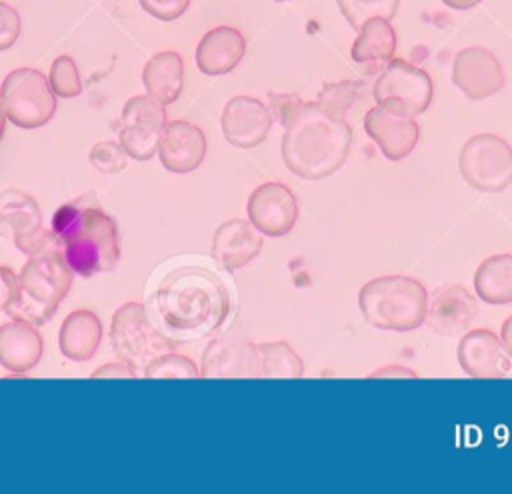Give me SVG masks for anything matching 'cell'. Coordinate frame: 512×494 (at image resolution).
Masks as SVG:
<instances>
[{"label": "cell", "mask_w": 512, "mask_h": 494, "mask_svg": "<svg viewBox=\"0 0 512 494\" xmlns=\"http://www.w3.org/2000/svg\"><path fill=\"white\" fill-rule=\"evenodd\" d=\"M156 328L174 344L216 332L230 312L228 288L212 272L180 268L170 272L152 296Z\"/></svg>", "instance_id": "6da1fadb"}, {"label": "cell", "mask_w": 512, "mask_h": 494, "mask_svg": "<svg viewBox=\"0 0 512 494\" xmlns=\"http://www.w3.org/2000/svg\"><path fill=\"white\" fill-rule=\"evenodd\" d=\"M282 160L304 180H322L338 172L350 152L352 128L316 102H300L282 122Z\"/></svg>", "instance_id": "7a4b0ae2"}, {"label": "cell", "mask_w": 512, "mask_h": 494, "mask_svg": "<svg viewBox=\"0 0 512 494\" xmlns=\"http://www.w3.org/2000/svg\"><path fill=\"white\" fill-rule=\"evenodd\" d=\"M52 230L60 240V252L72 272L90 278L116 268L120 260L118 226L104 210L64 204L54 212Z\"/></svg>", "instance_id": "3957f363"}, {"label": "cell", "mask_w": 512, "mask_h": 494, "mask_svg": "<svg viewBox=\"0 0 512 494\" xmlns=\"http://www.w3.org/2000/svg\"><path fill=\"white\" fill-rule=\"evenodd\" d=\"M364 320L378 330L410 332L424 324L428 292L412 276L386 274L368 280L358 292Z\"/></svg>", "instance_id": "277c9868"}, {"label": "cell", "mask_w": 512, "mask_h": 494, "mask_svg": "<svg viewBox=\"0 0 512 494\" xmlns=\"http://www.w3.org/2000/svg\"><path fill=\"white\" fill-rule=\"evenodd\" d=\"M70 286L72 270L62 254L30 256L18 274V296L6 314L40 326L54 316Z\"/></svg>", "instance_id": "5b68a950"}, {"label": "cell", "mask_w": 512, "mask_h": 494, "mask_svg": "<svg viewBox=\"0 0 512 494\" xmlns=\"http://www.w3.org/2000/svg\"><path fill=\"white\" fill-rule=\"evenodd\" d=\"M110 344L118 360L134 366L136 370L170 352L176 344L168 340L152 322L148 310L140 302L122 304L110 322Z\"/></svg>", "instance_id": "8992f818"}, {"label": "cell", "mask_w": 512, "mask_h": 494, "mask_svg": "<svg viewBox=\"0 0 512 494\" xmlns=\"http://www.w3.org/2000/svg\"><path fill=\"white\" fill-rule=\"evenodd\" d=\"M6 118L24 130H34L52 120L56 94L48 78L36 68H16L8 72L0 86Z\"/></svg>", "instance_id": "52a82bcc"}, {"label": "cell", "mask_w": 512, "mask_h": 494, "mask_svg": "<svg viewBox=\"0 0 512 494\" xmlns=\"http://www.w3.org/2000/svg\"><path fill=\"white\" fill-rule=\"evenodd\" d=\"M432 92L428 72L402 58H390L386 62L372 90L376 106L404 118L424 114L432 102Z\"/></svg>", "instance_id": "ba28073f"}, {"label": "cell", "mask_w": 512, "mask_h": 494, "mask_svg": "<svg viewBox=\"0 0 512 494\" xmlns=\"http://www.w3.org/2000/svg\"><path fill=\"white\" fill-rule=\"evenodd\" d=\"M466 184L480 192H502L512 184V146L490 132L470 136L458 154Z\"/></svg>", "instance_id": "9c48e42d"}, {"label": "cell", "mask_w": 512, "mask_h": 494, "mask_svg": "<svg viewBox=\"0 0 512 494\" xmlns=\"http://www.w3.org/2000/svg\"><path fill=\"white\" fill-rule=\"evenodd\" d=\"M166 124L164 104L148 94L132 96L126 100L120 112V146L138 162L150 160L158 152Z\"/></svg>", "instance_id": "30bf717a"}, {"label": "cell", "mask_w": 512, "mask_h": 494, "mask_svg": "<svg viewBox=\"0 0 512 494\" xmlns=\"http://www.w3.org/2000/svg\"><path fill=\"white\" fill-rule=\"evenodd\" d=\"M248 222L268 238L286 236L298 220L294 192L282 182L258 184L246 202Z\"/></svg>", "instance_id": "8fae6325"}, {"label": "cell", "mask_w": 512, "mask_h": 494, "mask_svg": "<svg viewBox=\"0 0 512 494\" xmlns=\"http://www.w3.org/2000/svg\"><path fill=\"white\" fill-rule=\"evenodd\" d=\"M200 378H260L256 344L238 330L210 340L202 354Z\"/></svg>", "instance_id": "7c38bea8"}, {"label": "cell", "mask_w": 512, "mask_h": 494, "mask_svg": "<svg viewBox=\"0 0 512 494\" xmlns=\"http://www.w3.org/2000/svg\"><path fill=\"white\" fill-rule=\"evenodd\" d=\"M452 82L470 100H486L498 94L504 84V68L500 60L482 46H466L452 60Z\"/></svg>", "instance_id": "4fadbf2b"}, {"label": "cell", "mask_w": 512, "mask_h": 494, "mask_svg": "<svg viewBox=\"0 0 512 494\" xmlns=\"http://www.w3.org/2000/svg\"><path fill=\"white\" fill-rule=\"evenodd\" d=\"M220 126L228 144L254 148L266 140L272 128V112L258 98L234 96L222 110Z\"/></svg>", "instance_id": "5bb4252c"}, {"label": "cell", "mask_w": 512, "mask_h": 494, "mask_svg": "<svg viewBox=\"0 0 512 494\" xmlns=\"http://www.w3.org/2000/svg\"><path fill=\"white\" fill-rule=\"evenodd\" d=\"M478 304L460 284H446L428 296L426 324L438 336H460L476 318Z\"/></svg>", "instance_id": "9a60e30c"}, {"label": "cell", "mask_w": 512, "mask_h": 494, "mask_svg": "<svg viewBox=\"0 0 512 494\" xmlns=\"http://www.w3.org/2000/svg\"><path fill=\"white\" fill-rule=\"evenodd\" d=\"M456 358L472 378H502L510 372V356L504 352L500 338L488 328L466 330L460 336Z\"/></svg>", "instance_id": "2e32d148"}, {"label": "cell", "mask_w": 512, "mask_h": 494, "mask_svg": "<svg viewBox=\"0 0 512 494\" xmlns=\"http://www.w3.org/2000/svg\"><path fill=\"white\" fill-rule=\"evenodd\" d=\"M156 154L168 172H194L206 156V136L188 120H172L162 132Z\"/></svg>", "instance_id": "e0dca14e"}, {"label": "cell", "mask_w": 512, "mask_h": 494, "mask_svg": "<svg viewBox=\"0 0 512 494\" xmlns=\"http://www.w3.org/2000/svg\"><path fill=\"white\" fill-rule=\"evenodd\" d=\"M364 130L380 148L386 160L398 162L406 158L418 144L420 126L414 118L396 116L380 106H374L364 116Z\"/></svg>", "instance_id": "ac0fdd59"}, {"label": "cell", "mask_w": 512, "mask_h": 494, "mask_svg": "<svg viewBox=\"0 0 512 494\" xmlns=\"http://www.w3.org/2000/svg\"><path fill=\"white\" fill-rule=\"evenodd\" d=\"M262 250V234L242 218L222 222L212 236V256L228 272L248 266Z\"/></svg>", "instance_id": "d6986e66"}, {"label": "cell", "mask_w": 512, "mask_h": 494, "mask_svg": "<svg viewBox=\"0 0 512 494\" xmlns=\"http://www.w3.org/2000/svg\"><path fill=\"white\" fill-rule=\"evenodd\" d=\"M246 40L232 26H216L208 30L196 46V66L206 76H222L232 72L244 58Z\"/></svg>", "instance_id": "ffe728a7"}, {"label": "cell", "mask_w": 512, "mask_h": 494, "mask_svg": "<svg viewBox=\"0 0 512 494\" xmlns=\"http://www.w3.org/2000/svg\"><path fill=\"white\" fill-rule=\"evenodd\" d=\"M42 358V336L34 324L12 320L0 326V366L22 374Z\"/></svg>", "instance_id": "44dd1931"}, {"label": "cell", "mask_w": 512, "mask_h": 494, "mask_svg": "<svg viewBox=\"0 0 512 494\" xmlns=\"http://www.w3.org/2000/svg\"><path fill=\"white\" fill-rule=\"evenodd\" d=\"M102 340V324L96 312L80 308L70 312L58 332V346L64 358L72 362L90 360L100 346Z\"/></svg>", "instance_id": "7402d4cb"}, {"label": "cell", "mask_w": 512, "mask_h": 494, "mask_svg": "<svg viewBox=\"0 0 512 494\" xmlns=\"http://www.w3.org/2000/svg\"><path fill=\"white\" fill-rule=\"evenodd\" d=\"M142 82L146 94L168 106L180 98L184 86L182 56L172 50L154 54L142 68Z\"/></svg>", "instance_id": "603a6c76"}, {"label": "cell", "mask_w": 512, "mask_h": 494, "mask_svg": "<svg viewBox=\"0 0 512 494\" xmlns=\"http://www.w3.org/2000/svg\"><path fill=\"white\" fill-rule=\"evenodd\" d=\"M42 228V212L36 200L20 190L0 192V234L18 242Z\"/></svg>", "instance_id": "cb8c5ba5"}, {"label": "cell", "mask_w": 512, "mask_h": 494, "mask_svg": "<svg viewBox=\"0 0 512 494\" xmlns=\"http://www.w3.org/2000/svg\"><path fill=\"white\" fill-rule=\"evenodd\" d=\"M476 296L492 306L512 302V254L484 258L474 272Z\"/></svg>", "instance_id": "d4e9b609"}, {"label": "cell", "mask_w": 512, "mask_h": 494, "mask_svg": "<svg viewBox=\"0 0 512 494\" xmlns=\"http://www.w3.org/2000/svg\"><path fill=\"white\" fill-rule=\"evenodd\" d=\"M350 56L358 64L388 62L396 52V32L386 18H368L358 30Z\"/></svg>", "instance_id": "484cf974"}, {"label": "cell", "mask_w": 512, "mask_h": 494, "mask_svg": "<svg viewBox=\"0 0 512 494\" xmlns=\"http://www.w3.org/2000/svg\"><path fill=\"white\" fill-rule=\"evenodd\" d=\"M260 358V376L264 378H302V358L286 342L256 344Z\"/></svg>", "instance_id": "4316f807"}, {"label": "cell", "mask_w": 512, "mask_h": 494, "mask_svg": "<svg viewBox=\"0 0 512 494\" xmlns=\"http://www.w3.org/2000/svg\"><path fill=\"white\" fill-rule=\"evenodd\" d=\"M360 90H362V82H358V80L330 82V84L322 86V90L318 92L314 102L328 114H332L336 118H346V112L358 100Z\"/></svg>", "instance_id": "83f0119b"}, {"label": "cell", "mask_w": 512, "mask_h": 494, "mask_svg": "<svg viewBox=\"0 0 512 494\" xmlns=\"http://www.w3.org/2000/svg\"><path fill=\"white\" fill-rule=\"evenodd\" d=\"M346 22L358 30L368 18H394L400 0H336Z\"/></svg>", "instance_id": "f1b7e54d"}, {"label": "cell", "mask_w": 512, "mask_h": 494, "mask_svg": "<svg viewBox=\"0 0 512 494\" xmlns=\"http://www.w3.org/2000/svg\"><path fill=\"white\" fill-rule=\"evenodd\" d=\"M144 378H200L198 366L182 354L164 352L144 366Z\"/></svg>", "instance_id": "f546056e"}, {"label": "cell", "mask_w": 512, "mask_h": 494, "mask_svg": "<svg viewBox=\"0 0 512 494\" xmlns=\"http://www.w3.org/2000/svg\"><path fill=\"white\" fill-rule=\"evenodd\" d=\"M48 82H50L52 92L60 98H74L82 92V80H80L78 66L66 54L58 56L52 62L50 72H48Z\"/></svg>", "instance_id": "4dcf8cb0"}, {"label": "cell", "mask_w": 512, "mask_h": 494, "mask_svg": "<svg viewBox=\"0 0 512 494\" xmlns=\"http://www.w3.org/2000/svg\"><path fill=\"white\" fill-rule=\"evenodd\" d=\"M128 154L120 146V142L114 140H102L96 142L90 150V164L104 174H118L126 168Z\"/></svg>", "instance_id": "1f68e13d"}, {"label": "cell", "mask_w": 512, "mask_h": 494, "mask_svg": "<svg viewBox=\"0 0 512 494\" xmlns=\"http://www.w3.org/2000/svg\"><path fill=\"white\" fill-rule=\"evenodd\" d=\"M14 246L28 254V256H44V254H62L60 252V240L56 236V232L50 228H40L38 232L14 242Z\"/></svg>", "instance_id": "d6a6232c"}, {"label": "cell", "mask_w": 512, "mask_h": 494, "mask_svg": "<svg viewBox=\"0 0 512 494\" xmlns=\"http://www.w3.org/2000/svg\"><path fill=\"white\" fill-rule=\"evenodd\" d=\"M138 4L152 18L162 22H172L188 10L190 0H138Z\"/></svg>", "instance_id": "836d02e7"}, {"label": "cell", "mask_w": 512, "mask_h": 494, "mask_svg": "<svg viewBox=\"0 0 512 494\" xmlns=\"http://www.w3.org/2000/svg\"><path fill=\"white\" fill-rule=\"evenodd\" d=\"M20 36V14L0 0V52L8 50Z\"/></svg>", "instance_id": "e575fe53"}, {"label": "cell", "mask_w": 512, "mask_h": 494, "mask_svg": "<svg viewBox=\"0 0 512 494\" xmlns=\"http://www.w3.org/2000/svg\"><path fill=\"white\" fill-rule=\"evenodd\" d=\"M18 296V276L12 268L0 266V312H6L8 306Z\"/></svg>", "instance_id": "d590c367"}, {"label": "cell", "mask_w": 512, "mask_h": 494, "mask_svg": "<svg viewBox=\"0 0 512 494\" xmlns=\"http://www.w3.org/2000/svg\"><path fill=\"white\" fill-rule=\"evenodd\" d=\"M136 376H138V370L134 366L118 360V362H108L96 368L90 378L96 380V378H136Z\"/></svg>", "instance_id": "8d00e7d4"}, {"label": "cell", "mask_w": 512, "mask_h": 494, "mask_svg": "<svg viewBox=\"0 0 512 494\" xmlns=\"http://www.w3.org/2000/svg\"><path fill=\"white\" fill-rule=\"evenodd\" d=\"M302 100L294 94H270V104L280 122H284Z\"/></svg>", "instance_id": "74e56055"}, {"label": "cell", "mask_w": 512, "mask_h": 494, "mask_svg": "<svg viewBox=\"0 0 512 494\" xmlns=\"http://www.w3.org/2000/svg\"><path fill=\"white\" fill-rule=\"evenodd\" d=\"M416 378V374L402 366H384L380 370H374L368 378Z\"/></svg>", "instance_id": "f35d334b"}, {"label": "cell", "mask_w": 512, "mask_h": 494, "mask_svg": "<svg viewBox=\"0 0 512 494\" xmlns=\"http://www.w3.org/2000/svg\"><path fill=\"white\" fill-rule=\"evenodd\" d=\"M500 342H502L504 352L512 358V314L502 322V328H500Z\"/></svg>", "instance_id": "ab89813d"}, {"label": "cell", "mask_w": 512, "mask_h": 494, "mask_svg": "<svg viewBox=\"0 0 512 494\" xmlns=\"http://www.w3.org/2000/svg\"><path fill=\"white\" fill-rule=\"evenodd\" d=\"M446 6H450V8H456V10H468V8H472V6H476V4H480L482 0H442Z\"/></svg>", "instance_id": "60d3db41"}, {"label": "cell", "mask_w": 512, "mask_h": 494, "mask_svg": "<svg viewBox=\"0 0 512 494\" xmlns=\"http://www.w3.org/2000/svg\"><path fill=\"white\" fill-rule=\"evenodd\" d=\"M6 112H4V104H2V98H0V140L4 136V130H6Z\"/></svg>", "instance_id": "b9f144b4"}, {"label": "cell", "mask_w": 512, "mask_h": 494, "mask_svg": "<svg viewBox=\"0 0 512 494\" xmlns=\"http://www.w3.org/2000/svg\"><path fill=\"white\" fill-rule=\"evenodd\" d=\"M278 2H286V0H278Z\"/></svg>", "instance_id": "7bdbcfd3"}]
</instances>
